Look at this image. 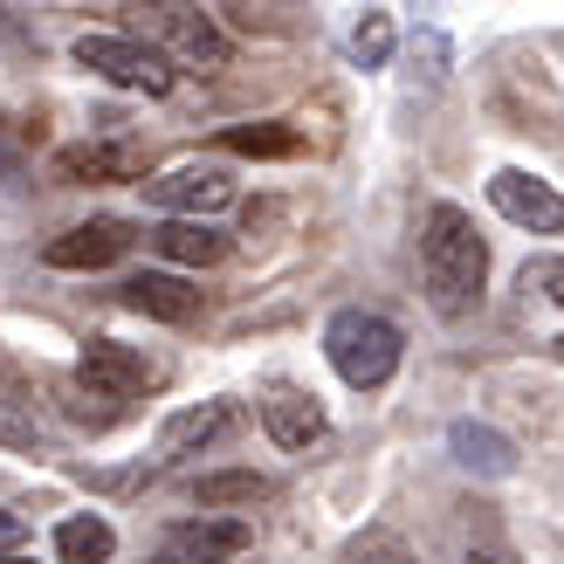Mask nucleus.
<instances>
[{
	"label": "nucleus",
	"mask_w": 564,
	"mask_h": 564,
	"mask_svg": "<svg viewBox=\"0 0 564 564\" xmlns=\"http://www.w3.org/2000/svg\"><path fill=\"white\" fill-rule=\"evenodd\" d=\"M420 282H427V303L434 317L462 324L482 310L489 290V241L475 235V220L455 200H434L420 214Z\"/></svg>",
	"instance_id": "1"
},
{
	"label": "nucleus",
	"mask_w": 564,
	"mask_h": 564,
	"mask_svg": "<svg viewBox=\"0 0 564 564\" xmlns=\"http://www.w3.org/2000/svg\"><path fill=\"white\" fill-rule=\"evenodd\" d=\"M400 351H406V337H400L392 317H379V310H337L324 324L330 372L345 386H358V392H379L392 372H400Z\"/></svg>",
	"instance_id": "2"
},
{
	"label": "nucleus",
	"mask_w": 564,
	"mask_h": 564,
	"mask_svg": "<svg viewBox=\"0 0 564 564\" xmlns=\"http://www.w3.org/2000/svg\"><path fill=\"white\" fill-rule=\"evenodd\" d=\"M131 21H138V35H145V42H159L165 55H173V63L200 69V76L228 69V55H235V42L220 35V21L200 14L193 0H138Z\"/></svg>",
	"instance_id": "3"
},
{
	"label": "nucleus",
	"mask_w": 564,
	"mask_h": 564,
	"mask_svg": "<svg viewBox=\"0 0 564 564\" xmlns=\"http://www.w3.org/2000/svg\"><path fill=\"white\" fill-rule=\"evenodd\" d=\"M76 63L118 83V90H138V97H173V63H165V48L145 42V35H76Z\"/></svg>",
	"instance_id": "4"
},
{
	"label": "nucleus",
	"mask_w": 564,
	"mask_h": 564,
	"mask_svg": "<svg viewBox=\"0 0 564 564\" xmlns=\"http://www.w3.org/2000/svg\"><path fill=\"white\" fill-rule=\"evenodd\" d=\"M76 379L90 392H104V400H138V392H152L165 379V365L145 358L138 345H118V337H90L76 358Z\"/></svg>",
	"instance_id": "5"
},
{
	"label": "nucleus",
	"mask_w": 564,
	"mask_h": 564,
	"mask_svg": "<svg viewBox=\"0 0 564 564\" xmlns=\"http://www.w3.org/2000/svg\"><path fill=\"white\" fill-rule=\"evenodd\" d=\"M248 544H256V530L241 517H186L159 538V564H235Z\"/></svg>",
	"instance_id": "6"
},
{
	"label": "nucleus",
	"mask_w": 564,
	"mask_h": 564,
	"mask_svg": "<svg viewBox=\"0 0 564 564\" xmlns=\"http://www.w3.org/2000/svg\"><path fill=\"white\" fill-rule=\"evenodd\" d=\"M489 207L502 220H517V228H530V235H564V193L538 173H523V165H502L489 180Z\"/></svg>",
	"instance_id": "7"
},
{
	"label": "nucleus",
	"mask_w": 564,
	"mask_h": 564,
	"mask_svg": "<svg viewBox=\"0 0 564 564\" xmlns=\"http://www.w3.org/2000/svg\"><path fill=\"white\" fill-rule=\"evenodd\" d=\"M256 413H262V427L275 447H310V441H324V406H317V392L296 386V379H269L256 392Z\"/></svg>",
	"instance_id": "8"
},
{
	"label": "nucleus",
	"mask_w": 564,
	"mask_h": 564,
	"mask_svg": "<svg viewBox=\"0 0 564 564\" xmlns=\"http://www.w3.org/2000/svg\"><path fill=\"white\" fill-rule=\"evenodd\" d=\"M55 180H63V186L145 180V145H131V138H90V145H63V152H55Z\"/></svg>",
	"instance_id": "9"
},
{
	"label": "nucleus",
	"mask_w": 564,
	"mask_h": 564,
	"mask_svg": "<svg viewBox=\"0 0 564 564\" xmlns=\"http://www.w3.org/2000/svg\"><path fill=\"white\" fill-rule=\"evenodd\" d=\"M131 248H138V228H131V220L97 214V220H83V228H69V235H55V241L42 248V262H48V269H110L118 256H131Z\"/></svg>",
	"instance_id": "10"
},
{
	"label": "nucleus",
	"mask_w": 564,
	"mask_h": 564,
	"mask_svg": "<svg viewBox=\"0 0 564 564\" xmlns=\"http://www.w3.org/2000/svg\"><path fill=\"white\" fill-rule=\"evenodd\" d=\"M138 186H145V200L165 207V214H220V207H235V180L220 173V165H173V173L138 180Z\"/></svg>",
	"instance_id": "11"
},
{
	"label": "nucleus",
	"mask_w": 564,
	"mask_h": 564,
	"mask_svg": "<svg viewBox=\"0 0 564 564\" xmlns=\"http://www.w3.org/2000/svg\"><path fill=\"white\" fill-rule=\"evenodd\" d=\"M235 427V406L228 400H200V406H180L173 420L159 427V441H152V462L159 468H180L186 455H207V447Z\"/></svg>",
	"instance_id": "12"
},
{
	"label": "nucleus",
	"mask_w": 564,
	"mask_h": 564,
	"mask_svg": "<svg viewBox=\"0 0 564 564\" xmlns=\"http://www.w3.org/2000/svg\"><path fill=\"white\" fill-rule=\"evenodd\" d=\"M118 303L138 310V317H159V324H193V317L207 310V296L193 290L186 275H152V269H145V275H131L124 290H118Z\"/></svg>",
	"instance_id": "13"
},
{
	"label": "nucleus",
	"mask_w": 564,
	"mask_h": 564,
	"mask_svg": "<svg viewBox=\"0 0 564 564\" xmlns=\"http://www.w3.org/2000/svg\"><path fill=\"white\" fill-rule=\"evenodd\" d=\"M447 447H455V462L468 475H489V482H502V475H517V441L482 427V420H455L447 427Z\"/></svg>",
	"instance_id": "14"
},
{
	"label": "nucleus",
	"mask_w": 564,
	"mask_h": 564,
	"mask_svg": "<svg viewBox=\"0 0 564 564\" xmlns=\"http://www.w3.org/2000/svg\"><path fill=\"white\" fill-rule=\"evenodd\" d=\"M159 241V256H173V262H193V269H214V262H228V235L207 228L200 214H180V220H165V228H152Z\"/></svg>",
	"instance_id": "15"
},
{
	"label": "nucleus",
	"mask_w": 564,
	"mask_h": 564,
	"mask_svg": "<svg viewBox=\"0 0 564 564\" xmlns=\"http://www.w3.org/2000/svg\"><path fill=\"white\" fill-rule=\"evenodd\" d=\"M110 551H118V530H110L104 517H63L55 523V557L63 564H110Z\"/></svg>",
	"instance_id": "16"
},
{
	"label": "nucleus",
	"mask_w": 564,
	"mask_h": 564,
	"mask_svg": "<svg viewBox=\"0 0 564 564\" xmlns=\"http://www.w3.org/2000/svg\"><path fill=\"white\" fill-rule=\"evenodd\" d=\"M275 482L256 468H235V475H207V482H193V502L200 510H256V502H269Z\"/></svg>",
	"instance_id": "17"
},
{
	"label": "nucleus",
	"mask_w": 564,
	"mask_h": 564,
	"mask_svg": "<svg viewBox=\"0 0 564 564\" xmlns=\"http://www.w3.org/2000/svg\"><path fill=\"white\" fill-rule=\"evenodd\" d=\"M392 48H400V28H392V14H386V8H365V14L351 21V35H345V55H351L358 69H386Z\"/></svg>",
	"instance_id": "18"
},
{
	"label": "nucleus",
	"mask_w": 564,
	"mask_h": 564,
	"mask_svg": "<svg viewBox=\"0 0 564 564\" xmlns=\"http://www.w3.org/2000/svg\"><path fill=\"white\" fill-rule=\"evenodd\" d=\"M220 145L241 152V159H296L303 138L290 124H228V131H220Z\"/></svg>",
	"instance_id": "19"
},
{
	"label": "nucleus",
	"mask_w": 564,
	"mask_h": 564,
	"mask_svg": "<svg viewBox=\"0 0 564 564\" xmlns=\"http://www.w3.org/2000/svg\"><path fill=\"white\" fill-rule=\"evenodd\" d=\"M337 564H413V551L392 538V530H365V538L345 544V557H337Z\"/></svg>",
	"instance_id": "20"
},
{
	"label": "nucleus",
	"mask_w": 564,
	"mask_h": 564,
	"mask_svg": "<svg viewBox=\"0 0 564 564\" xmlns=\"http://www.w3.org/2000/svg\"><path fill=\"white\" fill-rule=\"evenodd\" d=\"M523 290H538V296L564 303V256H538V262H523Z\"/></svg>",
	"instance_id": "21"
},
{
	"label": "nucleus",
	"mask_w": 564,
	"mask_h": 564,
	"mask_svg": "<svg viewBox=\"0 0 564 564\" xmlns=\"http://www.w3.org/2000/svg\"><path fill=\"white\" fill-rule=\"evenodd\" d=\"M21 538H28V517L21 510H0V551H14Z\"/></svg>",
	"instance_id": "22"
},
{
	"label": "nucleus",
	"mask_w": 564,
	"mask_h": 564,
	"mask_svg": "<svg viewBox=\"0 0 564 564\" xmlns=\"http://www.w3.org/2000/svg\"><path fill=\"white\" fill-rule=\"evenodd\" d=\"M468 564H517V557H510V551H496V544H475Z\"/></svg>",
	"instance_id": "23"
},
{
	"label": "nucleus",
	"mask_w": 564,
	"mask_h": 564,
	"mask_svg": "<svg viewBox=\"0 0 564 564\" xmlns=\"http://www.w3.org/2000/svg\"><path fill=\"white\" fill-rule=\"evenodd\" d=\"M0 564H28V557H0Z\"/></svg>",
	"instance_id": "24"
},
{
	"label": "nucleus",
	"mask_w": 564,
	"mask_h": 564,
	"mask_svg": "<svg viewBox=\"0 0 564 564\" xmlns=\"http://www.w3.org/2000/svg\"><path fill=\"white\" fill-rule=\"evenodd\" d=\"M551 351H557V358H564V337H557V345H551Z\"/></svg>",
	"instance_id": "25"
}]
</instances>
